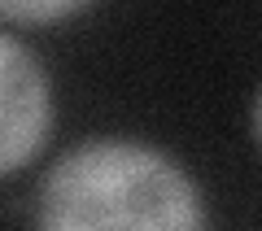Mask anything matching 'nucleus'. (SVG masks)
Returning <instances> with one entry per match:
<instances>
[{
    "mask_svg": "<svg viewBox=\"0 0 262 231\" xmlns=\"http://www.w3.org/2000/svg\"><path fill=\"white\" fill-rule=\"evenodd\" d=\"M35 231H210L196 175L162 144L88 135L35 188Z\"/></svg>",
    "mask_w": 262,
    "mask_h": 231,
    "instance_id": "1",
    "label": "nucleus"
},
{
    "mask_svg": "<svg viewBox=\"0 0 262 231\" xmlns=\"http://www.w3.org/2000/svg\"><path fill=\"white\" fill-rule=\"evenodd\" d=\"M57 122L53 79L39 53L0 27V179L27 170L44 153Z\"/></svg>",
    "mask_w": 262,
    "mask_h": 231,
    "instance_id": "2",
    "label": "nucleus"
},
{
    "mask_svg": "<svg viewBox=\"0 0 262 231\" xmlns=\"http://www.w3.org/2000/svg\"><path fill=\"white\" fill-rule=\"evenodd\" d=\"M249 135H253V144H258V153H262V83H258V92H253V101H249Z\"/></svg>",
    "mask_w": 262,
    "mask_h": 231,
    "instance_id": "4",
    "label": "nucleus"
},
{
    "mask_svg": "<svg viewBox=\"0 0 262 231\" xmlns=\"http://www.w3.org/2000/svg\"><path fill=\"white\" fill-rule=\"evenodd\" d=\"M83 13L75 0H18V5H0V27L5 31H31V27H57Z\"/></svg>",
    "mask_w": 262,
    "mask_h": 231,
    "instance_id": "3",
    "label": "nucleus"
}]
</instances>
